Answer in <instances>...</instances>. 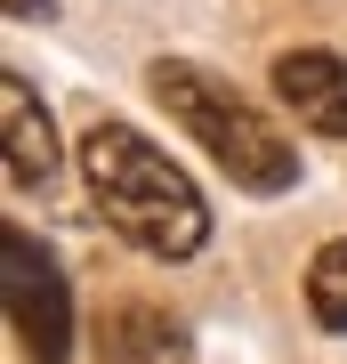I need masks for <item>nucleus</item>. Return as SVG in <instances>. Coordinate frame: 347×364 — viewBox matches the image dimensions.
<instances>
[{
    "mask_svg": "<svg viewBox=\"0 0 347 364\" xmlns=\"http://www.w3.org/2000/svg\"><path fill=\"white\" fill-rule=\"evenodd\" d=\"M81 170H89V195L105 210V227H114L121 243H138L145 259H194V251H202L210 210L194 195V178L145 130L97 122V130L81 138Z\"/></svg>",
    "mask_w": 347,
    "mask_h": 364,
    "instance_id": "1",
    "label": "nucleus"
},
{
    "mask_svg": "<svg viewBox=\"0 0 347 364\" xmlns=\"http://www.w3.org/2000/svg\"><path fill=\"white\" fill-rule=\"evenodd\" d=\"M145 90L170 105V122H178L243 195H291L299 186V146L210 65H194V57H154V65H145Z\"/></svg>",
    "mask_w": 347,
    "mask_h": 364,
    "instance_id": "2",
    "label": "nucleus"
},
{
    "mask_svg": "<svg viewBox=\"0 0 347 364\" xmlns=\"http://www.w3.org/2000/svg\"><path fill=\"white\" fill-rule=\"evenodd\" d=\"M0 267H9V324H16V348H25L33 364H65V356H73V299H65L57 259L9 219V227H0Z\"/></svg>",
    "mask_w": 347,
    "mask_h": 364,
    "instance_id": "3",
    "label": "nucleus"
},
{
    "mask_svg": "<svg viewBox=\"0 0 347 364\" xmlns=\"http://www.w3.org/2000/svg\"><path fill=\"white\" fill-rule=\"evenodd\" d=\"M275 97H283L315 138H347V57H331V49H283L275 57Z\"/></svg>",
    "mask_w": 347,
    "mask_h": 364,
    "instance_id": "4",
    "label": "nucleus"
},
{
    "mask_svg": "<svg viewBox=\"0 0 347 364\" xmlns=\"http://www.w3.org/2000/svg\"><path fill=\"white\" fill-rule=\"evenodd\" d=\"M0 122H9V178L16 186H49L57 130H49V114H40V97H33L25 73H0Z\"/></svg>",
    "mask_w": 347,
    "mask_h": 364,
    "instance_id": "5",
    "label": "nucleus"
},
{
    "mask_svg": "<svg viewBox=\"0 0 347 364\" xmlns=\"http://www.w3.org/2000/svg\"><path fill=\"white\" fill-rule=\"evenodd\" d=\"M105 364H194V356L162 308H114L105 316Z\"/></svg>",
    "mask_w": 347,
    "mask_h": 364,
    "instance_id": "6",
    "label": "nucleus"
},
{
    "mask_svg": "<svg viewBox=\"0 0 347 364\" xmlns=\"http://www.w3.org/2000/svg\"><path fill=\"white\" fill-rule=\"evenodd\" d=\"M307 308H315L323 332H347V235L315 251V267H307Z\"/></svg>",
    "mask_w": 347,
    "mask_h": 364,
    "instance_id": "7",
    "label": "nucleus"
},
{
    "mask_svg": "<svg viewBox=\"0 0 347 364\" xmlns=\"http://www.w3.org/2000/svg\"><path fill=\"white\" fill-rule=\"evenodd\" d=\"M9 16H16V25H40V16H49V0H9Z\"/></svg>",
    "mask_w": 347,
    "mask_h": 364,
    "instance_id": "8",
    "label": "nucleus"
}]
</instances>
